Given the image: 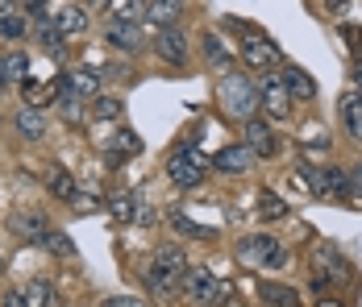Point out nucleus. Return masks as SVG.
Here are the masks:
<instances>
[{
	"mask_svg": "<svg viewBox=\"0 0 362 307\" xmlns=\"http://www.w3.org/2000/svg\"><path fill=\"white\" fill-rule=\"evenodd\" d=\"M183 270H187V253H183L180 245H158L154 258L146 262L142 278H146V287H150L154 295H171V291L180 287Z\"/></svg>",
	"mask_w": 362,
	"mask_h": 307,
	"instance_id": "f257e3e1",
	"label": "nucleus"
},
{
	"mask_svg": "<svg viewBox=\"0 0 362 307\" xmlns=\"http://www.w3.org/2000/svg\"><path fill=\"white\" fill-rule=\"evenodd\" d=\"M183 299H192V303H204V307H221L229 299V282H221L209 274V266H187L183 270Z\"/></svg>",
	"mask_w": 362,
	"mask_h": 307,
	"instance_id": "f03ea898",
	"label": "nucleus"
},
{
	"mask_svg": "<svg viewBox=\"0 0 362 307\" xmlns=\"http://www.w3.org/2000/svg\"><path fill=\"white\" fill-rule=\"evenodd\" d=\"M221 104H225V112H229V116L250 121L254 108H258V88H254L246 75L225 71V75H221Z\"/></svg>",
	"mask_w": 362,
	"mask_h": 307,
	"instance_id": "7ed1b4c3",
	"label": "nucleus"
},
{
	"mask_svg": "<svg viewBox=\"0 0 362 307\" xmlns=\"http://www.w3.org/2000/svg\"><path fill=\"white\" fill-rule=\"evenodd\" d=\"M242 63L267 75L271 67H284V50H279L271 37L262 34V30L246 25V30H242Z\"/></svg>",
	"mask_w": 362,
	"mask_h": 307,
	"instance_id": "20e7f679",
	"label": "nucleus"
},
{
	"mask_svg": "<svg viewBox=\"0 0 362 307\" xmlns=\"http://www.w3.org/2000/svg\"><path fill=\"white\" fill-rule=\"evenodd\" d=\"M238 258H242L246 266H271V270L288 266V253H284V245L275 241V233H254V237L238 241Z\"/></svg>",
	"mask_w": 362,
	"mask_h": 307,
	"instance_id": "39448f33",
	"label": "nucleus"
},
{
	"mask_svg": "<svg viewBox=\"0 0 362 307\" xmlns=\"http://www.w3.org/2000/svg\"><path fill=\"white\" fill-rule=\"evenodd\" d=\"M204 174H209V162H204V154H196V150H175L171 154V162H167V179L175 183V187H200L204 183Z\"/></svg>",
	"mask_w": 362,
	"mask_h": 307,
	"instance_id": "423d86ee",
	"label": "nucleus"
},
{
	"mask_svg": "<svg viewBox=\"0 0 362 307\" xmlns=\"http://www.w3.org/2000/svg\"><path fill=\"white\" fill-rule=\"evenodd\" d=\"M313 195L317 200H350V179L341 167H313Z\"/></svg>",
	"mask_w": 362,
	"mask_h": 307,
	"instance_id": "0eeeda50",
	"label": "nucleus"
},
{
	"mask_svg": "<svg viewBox=\"0 0 362 307\" xmlns=\"http://www.w3.org/2000/svg\"><path fill=\"white\" fill-rule=\"evenodd\" d=\"M154 54H158V59H167V63H175V67L187 63V37H183L180 25H167V30H158V34H154Z\"/></svg>",
	"mask_w": 362,
	"mask_h": 307,
	"instance_id": "6e6552de",
	"label": "nucleus"
},
{
	"mask_svg": "<svg viewBox=\"0 0 362 307\" xmlns=\"http://www.w3.org/2000/svg\"><path fill=\"white\" fill-rule=\"evenodd\" d=\"M258 104H262L271 116H291V96H288V88H284L279 75H267V79H262V88H258Z\"/></svg>",
	"mask_w": 362,
	"mask_h": 307,
	"instance_id": "1a4fd4ad",
	"label": "nucleus"
},
{
	"mask_svg": "<svg viewBox=\"0 0 362 307\" xmlns=\"http://www.w3.org/2000/svg\"><path fill=\"white\" fill-rule=\"evenodd\" d=\"M8 229L17 233L21 241H42L50 233V220H46V212H34V207H25V212H17L13 220H8Z\"/></svg>",
	"mask_w": 362,
	"mask_h": 307,
	"instance_id": "9d476101",
	"label": "nucleus"
},
{
	"mask_svg": "<svg viewBox=\"0 0 362 307\" xmlns=\"http://www.w3.org/2000/svg\"><path fill=\"white\" fill-rule=\"evenodd\" d=\"M254 162H258V158H254V150L246 141H242V145H225L217 158H213V167H217L221 174H242V171H250Z\"/></svg>",
	"mask_w": 362,
	"mask_h": 307,
	"instance_id": "9b49d317",
	"label": "nucleus"
},
{
	"mask_svg": "<svg viewBox=\"0 0 362 307\" xmlns=\"http://www.w3.org/2000/svg\"><path fill=\"white\" fill-rule=\"evenodd\" d=\"M242 141L254 150V158H271V154H275V145H279V141H275V129H271L267 121H258V116L246 121V137H242Z\"/></svg>",
	"mask_w": 362,
	"mask_h": 307,
	"instance_id": "f8f14e48",
	"label": "nucleus"
},
{
	"mask_svg": "<svg viewBox=\"0 0 362 307\" xmlns=\"http://www.w3.org/2000/svg\"><path fill=\"white\" fill-rule=\"evenodd\" d=\"M105 37H109V46H117V50H134V54L146 46L142 30H138V25H129V21H109Z\"/></svg>",
	"mask_w": 362,
	"mask_h": 307,
	"instance_id": "ddd939ff",
	"label": "nucleus"
},
{
	"mask_svg": "<svg viewBox=\"0 0 362 307\" xmlns=\"http://www.w3.org/2000/svg\"><path fill=\"white\" fill-rule=\"evenodd\" d=\"M180 17H183V0H146V21H150V25L167 30V25H175Z\"/></svg>",
	"mask_w": 362,
	"mask_h": 307,
	"instance_id": "4468645a",
	"label": "nucleus"
},
{
	"mask_svg": "<svg viewBox=\"0 0 362 307\" xmlns=\"http://www.w3.org/2000/svg\"><path fill=\"white\" fill-rule=\"evenodd\" d=\"M313 266H317V287H325V278H337V282H346V278H350L346 262H341V258H337L333 249H317Z\"/></svg>",
	"mask_w": 362,
	"mask_h": 307,
	"instance_id": "2eb2a0df",
	"label": "nucleus"
},
{
	"mask_svg": "<svg viewBox=\"0 0 362 307\" xmlns=\"http://www.w3.org/2000/svg\"><path fill=\"white\" fill-rule=\"evenodd\" d=\"M54 25H59V34L63 37H75L88 30V8H79V4H63L59 13H54Z\"/></svg>",
	"mask_w": 362,
	"mask_h": 307,
	"instance_id": "dca6fc26",
	"label": "nucleus"
},
{
	"mask_svg": "<svg viewBox=\"0 0 362 307\" xmlns=\"http://www.w3.org/2000/svg\"><path fill=\"white\" fill-rule=\"evenodd\" d=\"M284 88H288V96H296V100H313L317 96V83H313V75L300 67H284Z\"/></svg>",
	"mask_w": 362,
	"mask_h": 307,
	"instance_id": "f3484780",
	"label": "nucleus"
},
{
	"mask_svg": "<svg viewBox=\"0 0 362 307\" xmlns=\"http://www.w3.org/2000/svg\"><path fill=\"white\" fill-rule=\"evenodd\" d=\"M21 295H25V307H59V291L46 278H30Z\"/></svg>",
	"mask_w": 362,
	"mask_h": 307,
	"instance_id": "a211bd4d",
	"label": "nucleus"
},
{
	"mask_svg": "<svg viewBox=\"0 0 362 307\" xmlns=\"http://www.w3.org/2000/svg\"><path fill=\"white\" fill-rule=\"evenodd\" d=\"M337 112H341V125L350 129V137H362V96L358 92H346L341 104H337Z\"/></svg>",
	"mask_w": 362,
	"mask_h": 307,
	"instance_id": "6ab92c4d",
	"label": "nucleus"
},
{
	"mask_svg": "<svg viewBox=\"0 0 362 307\" xmlns=\"http://www.w3.org/2000/svg\"><path fill=\"white\" fill-rule=\"evenodd\" d=\"M13 125H17V133L25 137V141H42V137H46V116H42L37 108H21Z\"/></svg>",
	"mask_w": 362,
	"mask_h": 307,
	"instance_id": "aec40b11",
	"label": "nucleus"
},
{
	"mask_svg": "<svg viewBox=\"0 0 362 307\" xmlns=\"http://www.w3.org/2000/svg\"><path fill=\"white\" fill-rule=\"evenodd\" d=\"M67 83H71V92L79 96V100H92V96H100V75L92 67H79L67 75Z\"/></svg>",
	"mask_w": 362,
	"mask_h": 307,
	"instance_id": "412c9836",
	"label": "nucleus"
},
{
	"mask_svg": "<svg viewBox=\"0 0 362 307\" xmlns=\"http://www.w3.org/2000/svg\"><path fill=\"white\" fill-rule=\"evenodd\" d=\"M146 17V0H109V21H129L138 25Z\"/></svg>",
	"mask_w": 362,
	"mask_h": 307,
	"instance_id": "4be33fe9",
	"label": "nucleus"
},
{
	"mask_svg": "<svg viewBox=\"0 0 362 307\" xmlns=\"http://www.w3.org/2000/svg\"><path fill=\"white\" fill-rule=\"evenodd\" d=\"M37 42H42L54 59H67V37L59 34V25H54V21H37Z\"/></svg>",
	"mask_w": 362,
	"mask_h": 307,
	"instance_id": "5701e85b",
	"label": "nucleus"
},
{
	"mask_svg": "<svg viewBox=\"0 0 362 307\" xmlns=\"http://www.w3.org/2000/svg\"><path fill=\"white\" fill-rule=\"evenodd\" d=\"M109 212H112V220H134V216H138V195H134V191L109 195Z\"/></svg>",
	"mask_w": 362,
	"mask_h": 307,
	"instance_id": "b1692460",
	"label": "nucleus"
},
{
	"mask_svg": "<svg viewBox=\"0 0 362 307\" xmlns=\"http://www.w3.org/2000/svg\"><path fill=\"white\" fill-rule=\"evenodd\" d=\"M262 299L271 307H300V295L291 287H279V282H262Z\"/></svg>",
	"mask_w": 362,
	"mask_h": 307,
	"instance_id": "393cba45",
	"label": "nucleus"
},
{
	"mask_svg": "<svg viewBox=\"0 0 362 307\" xmlns=\"http://www.w3.org/2000/svg\"><path fill=\"white\" fill-rule=\"evenodd\" d=\"M167 224L175 229V233H183V237H192V241H200V237H213L204 224H196L192 216H183V212H167Z\"/></svg>",
	"mask_w": 362,
	"mask_h": 307,
	"instance_id": "a878e982",
	"label": "nucleus"
},
{
	"mask_svg": "<svg viewBox=\"0 0 362 307\" xmlns=\"http://www.w3.org/2000/svg\"><path fill=\"white\" fill-rule=\"evenodd\" d=\"M204 54H209V63L221 71H229L233 67V54L225 50V42H221V34H204Z\"/></svg>",
	"mask_w": 362,
	"mask_h": 307,
	"instance_id": "bb28decb",
	"label": "nucleus"
},
{
	"mask_svg": "<svg viewBox=\"0 0 362 307\" xmlns=\"http://www.w3.org/2000/svg\"><path fill=\"white\" fill-rule=\"evenodd\" d=\"M25 34H30V25H25V17H21V13H8V17H0V37H8V42H21Z\"/></svg>",
	"mask_w": 362,
	"mask_h": 307,
	"instance_id": "cd10ccee",
	"label": "nucleus"
},
{
	"mask_svg": "<svg viewBox=\"0 0 362 307\" xmlns=\"http://www.w3.org/2000/svg\"><path fill=\"white\" fill-rule=\"evenodd\" d=\"M258 212H262V220H284V216H288V204H284L279 195L262 191V195H258Z\"/></svg>",
	"mask_w": 362,
	"mask_h": 307,
	"instance_id": "c85d7f7f",
	"label": "nucleus"
},
{
	"mask_svg": "<svg viewBox=\"0 0 362 307\" xmlns=\"http://www.w3.org/2000/svg\"><path fill=\"white\" fill-rule=\"evenodd\" d=\"M50 191H54L59 200H75V174L59 167V171L50 174Z\"/></svg>",
	"mask_w": 362,
	"mask_h": 307,
	"instance_id": "c756f323",
	"label": "nucleus"
},
{
	"mask_svg": "<svg viewBox=\"0 0 362 307\" xmlns=\"http://www.w3.org/2000/svg\"><path fill=\"white\" fill-rule=\"evenodd\" d=\"M129 154H142V137L138 133H117V141H112V158H129Z\"/></svg>",
	"mask_w": 362,
	"mask_h": 307,
	"instance_id": "7c9ffc66",
	"label": "nucleus"
},
{
	"mask_svg": "<svg viewBox=\"0 0 362 307\" xmlns=\"http://www.w3.org/2000/svg\"><path fill=\"white\" fill-rule=\"evenodd\" d=\"M42 245H46L50 253H59V258H71V253H75L71 237H67V233H59V229H50V233L42 237Z\"/></svg>",
	"mask_w": 362,
	"mask_h": 307,
	"instance_id": "2f4dec72",
	"label": "nucleus"
},
{
	"mask_svg": "<svg viewBox=\"0 0 362 307\" xmlns=\"http://www.w3.org/2000/svg\"><path fill=\"white\" fill-rule=\"evenodd\" d=\"M92 112H96V121H117V116H121V100H112V96H92Z\"/></svg>",
	"mask_w": 362,
	"mask_h": 307,
	"instance_id": "473e14b6",
	"label": "nucleus"
},
{
	"mask_svg": "<svg viewBox=\"0 0 362 307\" xmlns=\"http://www.w3.org/2000/svg\"><path fill=\"white\" fill-rule=\"evenodd\" d=\"M350 200H358L362 204V162L354 167V174H350Z\"/></svg>",
	"mask_w": 362,
	"mask_h": 307,
	"instance_id": "72a5a7b5",
	"label": "nucleus"
},
{
	"mask_svg": "<svg viewBox=\"0 0 362 307\" xmlns=\"http://www.w3.org/2000/svg\"><path fill=\"white\" fill-rule=\"evenodd\" d=\"M0 307H25V295H21V291H4Z\"/></svg>",
	"mask_w": 362,
	"mask_h": 307,
	"instance_id": "f704fd0d",
	"label": "nucleus"
},
{
	"mask_svg": "<svg viewBox=\"0 0 362 307\" xmlns=\"http://www.w3.org/2000/svg\"><path fill=\"white\" fill-rule=\"evenodd\" d=\"M350 34V42H354V50H358V59H362V30H346Z\"/></svg>",
	"mask_w": 362,
	"mask_h": 307,
	"instance_id": "c9c22d12",
	"label": "nucleus"
},
{
	"mask_svg": "<svg viewBox=\"0 0 362 307\" xmlns=\"http://www.w3.org/2000/svg\"><path fill=\"white\" fill-rule=\"evenodd\" d=\"M100 307H138V303H134V299H105Z\"/></svg>",
	"mask_w": 362,
	"mask_h": 307,
	"instance_id": "e433bc0d",
	"label": "nucleus"
},
{
	"mask_svg": "<svg viewBox=\"0 0 362 307\" xmlns=\"http://www.w3.org/2000/svg\"><path fill=\"white\" fill-rule=\"evenodd\" d=\"M13 13V0H0V17H8Z\"/></svg>",
	"mask_w": 362,
	"mask_h": 307,
	"instance_id": "4c0bfd02",
	"label": "nucleus"
},
{
	"mask_svg": "<svg viewBox=\"0 0 362 307\" xmlns=\"http://www.w3.org/2000/svg\"><path fill=\"white\" fill-rule=\"evenodd\" d=\"M329 8H346V4H350V0H325Z\"/></svg>",
	"mask_w": 362,
	"mask_h": 307,
	"instance_id": "58836bf2",
	"label": "nucleus"
},
{
	"mask_svg": "<svg viewBox=\"0 0 362 307\" xmlns=\"http://www.w3.org/2000/svg\"><path fill=\"white\" fill-rule=\"evenodd\" d=\"M317 307H341V303H337V299H321Z\"/></svg>",
	"mask_w": 362,
	"mask_h": 307,
	"instance_id": "ea45409f",
	"label": "nucleus"
},
{
	"mask_svg": "<svg viewBox=\"0 0 362 307\" xmlns=\"http://www.w3.org/2000/svg\"><path fill=\"white\" fill-rule=\"evenodd\" d=\"M8 270V258H4V253H0V274Z\"/></svg>",
	"mask_w": 362,
	"mask_h": 307,
	"instance_id": "a19ab883",
	"label": "nucleus"
},
{
	"mask_svg": "<svg viewBox=\"0 0 362 307\" xmlns=\"http://www.w3.org/2000/svg\"><path fill=\"white\" fill-rule=\"evenodd\" d=\"M25 4H30V8H37V4H42V0H25Z\"/></svg>",
	"mask_w": 362,
	"mask_h": 307,
	"instance_id": "79ce46f5",
	"label": "nucleus"
},
{
	"mask_svg": "<svg viewBox=\"0 0 362 307\" xmlns=\"http://www.w3.org/2000/svg\"><path fill=\"white\" fill-rule=\"evenodd\" d=\"M92 4H109V0H92Z\"/></svg>",
	"mask_w": 362,
	"mask_h": 307,
	"instance_id": "37998d69",
	"label": "nucleus"
},
{
	"mask_svg": "<svg viewBox=\"0 0 362 307\" xmlns=\"http://www.w3.org/2000/svg\"><path fill=\"white\" fill-rule=\"evenodd\" d=\"M358 88H362V75H358Z\"/></svg>",
	"mask_w": 362,
	"mask_h": 307,
	"instance_id": "c03bdc74",
	"label": "nucleus"
},
{
	"mask_svg": "<svg viewBox=\"0 0 362 307\" xmlns=\"http://www.w3.org/2000/svg\"><path fill=\"white\" fill-rule=\"evenodd\" d=\"M0 92H4V83H0Z\"/></svg>",
	"mask_w": 362,
	"mask_h": 307,
	"instance_id": "a18cd8bd",
	"label": "nucleus"
}]
</instances>
